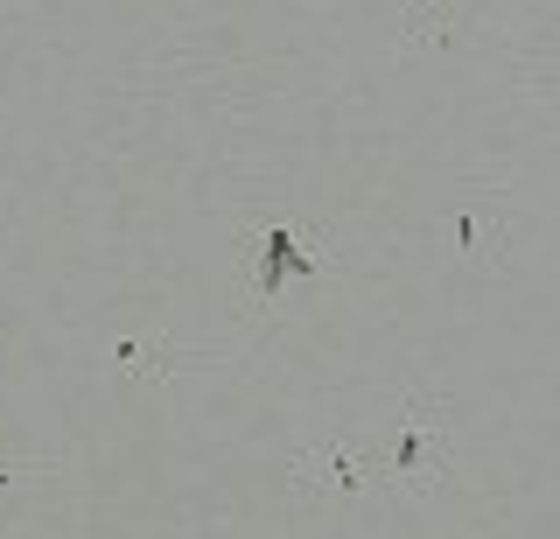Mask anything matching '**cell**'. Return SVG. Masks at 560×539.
I'll return each instance as SVG.
<instances>
[{"label": "cell", "instance_id": "obj_1", "mask_svg": "<svg viewBox=\"0 0 560 539\" xmlns=\"http://www.w3.org/2000/svg\"><path fill=\"white\" fill-rule=\"evenodd\" d=\"M448 456H455V434L442 421V407H434V399H407L393 448L378 456V477H385V491L420 497V491H434V483L448 477Z\"/></svg>", "mask_w": 560, "mask_h": 539}, {"label": "cell", "instance_id": "obj_2", "mask_svg": "<svg viewBox=\"0 0 560 539\" xmlns=\"http://www.w3.org/2000/svg\"><path fill=\"white\" fill-rule=\"evenodd\" d=\"M323 232H302V224H288V218H273V224H259V232H245V259H253V302H259V316L288 294V281H315V273L329 267V253L315 246Z\"/></svg>", "mask_w": 560, "mask_h": 539}, {"label": "cell", "instance_id": "obj_3", "mask_svg": "<svg viewBox=\"0 0 560 539\" xmlns=\"http://www.w3.org/2000/svg\"><path fill=\"white\" fill-rule=\"evenodd\" d=\"M294 483H302L308 497H323V504H364L385 477H378V462L364 456L358 442H343V434H337V442H315L308 448L302 469H294Z\"/></svg>", "mask_w": 560, "mask_h": 539}, {"label": "cell", "instance_id": "obj_4", "mask_svg": "<svg viewBox=\"0 0 560 539\" xmlns=\"http://www.w3.org/2000/svg\"><path fill=\"white\" fill-rule=\"evenodd\" d=\"M448 238H455V253H469V259H498L504 253V238H512V211L504 203H455L448 211Z\"/></svg>", "mask_w": 560, "mask_h": 539}, {"label": "cell", "instance_id": "obj_5", "mask_svg": "<svg viewBox=\"0 0 560 539\" xmlns=\"http://www.w3.org/2000/svg\"><path fill=\"white\" fill-rule=\"evenodd\" d=\"M175 364V343H162V337H119L113 343V372L119 378H162Z\"/></svg>", "mask_w": 560, "mask_h": 539}, {"label": "cell", "instance_id": "obj_6", "mask_svg": "<svg viewBox=\"0 0 560 539\" xmlns=\"http://www.w3.org/2000/svg\"><path fill=\"white\" fill-rule=\"evenodd\" d=\"M455 36V0H407V43L428 49V43H448Z\"/></svg>", "mask_w": 560, "mask_h": 539}, {"label": "cell", "instance_id": "obj_7", "mask_svg": "<svg viewBox=\"0 0 560 539\" xmlns=\"http://www.w3.org/2000/svg\"><path fill=\"white\" fill-rule=\"evenodd\" d=\"M28 483H49V462H14V456H0V504L22 497Z\"/></svg>", "mask_w": 560, "mask_h": 539}, {"label": "cell", "instance_id": "obj_8", "mask_svg": "<svg viewBox=\"0 0 560 539\" xmlns=\"http://www.w3.org/2000/svg\"><path fill=\"white\" fill-rule=\"evenodd\" d=\"M547 8H553V0H547Z\"/></svg>", "mask_w": 560, "mask_h": 539}]
</instances>
